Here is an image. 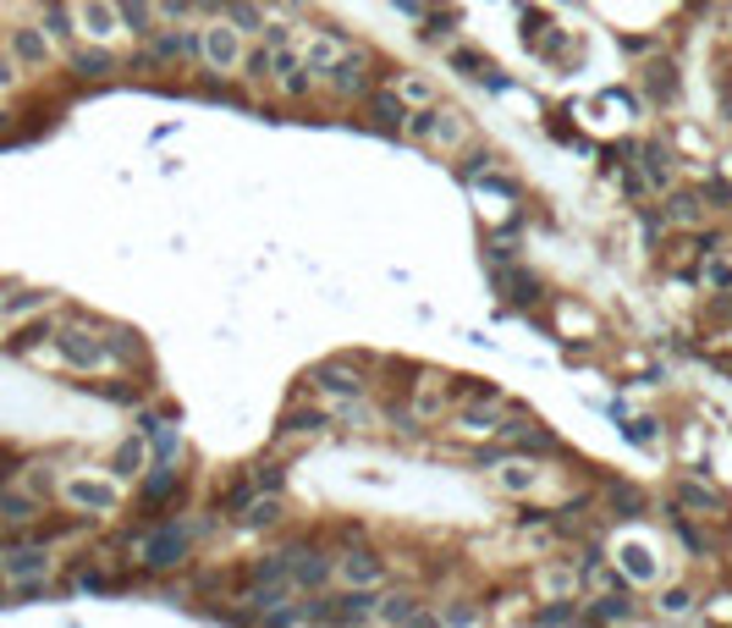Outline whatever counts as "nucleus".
<instances>
[{
	"instance_id": "obj_27",
	"label": "nucleus",
	"mask_w": 732,
	"mask_h": 628,
	"mask_svg": "<svg viewBox=\"0 0 732 628\" xmlns=\"http://www.w3.org/2000/svg\"><path fill=\"white\" fill-rule=\"evenodd\" d=\"M144 442H149L154 458L176 464V425H171V419H144Z\"/></svg>"
},
{
	"instance_id": "obj_37",
	"label": "nucleus",
	"mask_w": 732,
	"mask_h": 628,
	"mask_svg": "<svg viewBox=\"0 0 732 628\" xmlns=\"http://www.w3.org/2000/svg\"><path fill=\"white\" fill-rule=\"evenodd\" d=\"M44 304H50V293H17V298H6V314L22 320V314H39Z\"/></svg>"
},
{
	"instance_id": "obj_30",
	"label": "nucleus",
	"mask_w": 732,
	"mask_h": 628,
	"mask_svg": "<svg viewBox=\"0 0 732 628\" xmlns=\"http://www.w3.org/2000/svg\"><path fill=\"white\" fill-rule=\"evenodd\" d=\"M237 78H248V83H265V78H271V44H265V39L243 50V67H237Z\"/></svg>"
},
{
	"instance_id": "obj_25",
	"label": "nucleus",
	"mask_w": 732,
	"mask_h": 628,
	"mask_svg": "<svg viewBox=\"0 0 732 628\" xmlns=\"http://www.w3.org/2000/svg\"><path fill=\"white\" fill-rule=\"evenodd\" d=\"M221 17L243 33V39H260V28H265V11H260V0H226L221 6Z\"/></svg>"
},
{
	"instance_id": "obj_26",
	"label": "nucleus",
	"mask_w": 732,
	"mask_h": 628,
	"mask_svg": "<svg viewBox=\"0 0 732 628\" xmlns=\"http://www.w3.org/2000/svg\"><path fill=\"white\" fill-rule=\"evenodd\" d=\"M116 11H122V28H128L133 39H149V33H154V22H160L154 0H116Z\"/></svg>"
},
{
	"instance_id": "obj_43",
	"label": "nucleus",
	"mask_w": 732,
	"mask_h": 628,
	"mask_svg": "<svg viewBox=\"0 0 732 628\" xmlns=\"http://www.w3.org/2000/svg\"><path fill=\"white\" fill-rule=\"evenodd\" d=\"M50 336V325H28V331H17V342H11V353H28V347H39Z\"/></svg>"
},
{
	"instance_id": "obj_22",
	"label": "nucleus",
	"mask_w": 732,
	"mask_h": 628,
	"mask_svg": "<svg viewBox=\"0 0 732 628\" xmlns=\"http://www.w3.org/2000/svg\"><path fill=\"white\" fill-rule=\"evenodd\" d=\"M430 612L419 607V596H386V601H375V624H425Z\"/></svg>"
},
{
	"instance_id": "obj_6",
	"label": "nucleus",
	"mask_w": 732,
	"mask_h": 628,
	"mask_svg": "<svg viewBox=\"0 0 732 628\" xmlns=\"http://www.w3.org/2000/svg\"><path fill=\"white\" fill-rule=\"evenodd\" d=\"M6 50H11V61H17L22 72H44V67L55 61V44H50V33H44L39 22H11V28H6Z\"/></svg>"
},
{
	"instance_id": "obj_3",
	"label": "nucleus",
	"mask_w": 732,
	"mask_h": 628,
	"mask_svg": "<svg viewBox=\"0 0 732 628\" xmlns=\"http://www.w3.org/2000/svg\"><path fill=\"white\" fill-rule=\"evenodd\" d=\"M243 50H248V39L226 17H215V22L199 28V67H210L215 78H232L243 67Z\"/></svg>"
},
{
	"instance_id": "obj_52",
	"label": "nucleus",
	"mask_w": 732,
	"mask_h": 628,
	"mask_svg": "<svg viewBox=\"0 0 732 628\" xmlns=\"http://www.w3.org/2000/svg\"><path fill=\"white\" fill-rule=\"evenodd\" d=\"M6 128H11V117H6V111H0V133H6Z\"/></svg>"
},
{
	"instance_id": "obj_32",
	"label": "nucleus",
	"mask_w": 732,
	"mask_h": 628,
	"mask_svg": "<svg viewBox=\"0 0 732 628\" xmlns=\"http://www.w3.org/2000/svg\"><path fill=\"white\" fill-rule=\"evenodd\" d=\"M639 171H650V188L661 193V188H672V165H667V150H639Z\"/></svg>"
},
{
	"instance_id": "obj_5",
	"label": "nucleus",
	"mask_w": 732,
	"mask_h": 628,
	"mask_svg": "<svg viewBox=\"0 0 732 628\" xmlns=\"http://www.w3.org/2000/svg\"><path fill=\"white\" fill-rule=\"evenodd\" d=\"M193 535H199L193 524H160L144 546H139L144 568H149V574H171V568H182V563H187V551H193Z\"/></svg>"
},
{
	"instance_id": "obj_29",
	"label": "nucleus",
	"mask_w": 732,
	"mask_h": 628,
	"mask_svg": "<svg viewBox=\"0 0 732 628\" xmlns=\"http://www.w3.org/2000/svg\"><path fill=\"white\" fill-rule=\"evenodd\" d=\"M33 518H39V496H22V490L0 496V524H33Z\"/></svg>"
},
{
	"instance_id": "obj_18",
	"label": "nucleus",
	"mask_w": 732,
	"mask_h": 628,
	"mask_svg": "<svg viewBox=\"0 0 732 628\" xmlns=\"http://www.w3.org/2000/svg\"><path fill=\"white\" fill-rule=\"evenodd\" d=\"M67 61H72V72H78V78H89V83H100V78H111V72H116L111 44H72V50H67Z\"/></svg>"
},
{
	"instance_id": "obj_2",
	"label": "nucleus",
	"mask_w": 732,
	"mask_h": 628,
	"mask_svg": "<svg viewBox=\"0 0 732 628\" xmlns=\"http://www.w3.org/2000/svg\"><path fill=\"white\" fill-rule=\"evenodd\" d=\"M403 133L419 139V144H430V150H462V139H468L462 111H451V105H414L408 122H403Z\"/></svg>"
},
{
	"instance_id": "obj_8",
	"label": "nucleus",
	"mask_w": 732,
	"mask_h": 628,
	"mask_svg": "<svg viewBox=\"0 0 732 628\" xmlns=\"http://www.w3.org/2000/svg\"><path fill=\"white\" fill-rule=\"evenodd\" d=\"M369 72H375V55H369V50H358V44H347V50H342V61L331 67L325 89H331L336 100H353V94H364V89H369Z\"/></svg>"
},
{
	"instance_id": "obj_31",
	"label": "nucleus",
	"mask_w": 732,
	"mask_h": 628,
	"mask_svg": "<svg viewBox=\"0 0 732 628\" xmlns=\"http://www.w3.org/2000/svg\"><path fill=\"white\" fill-rule=\"evenodd\" d=\"M700 215H705V199H700V193H672V199H667V221L694 226Z\"/></svg>"
},
{
	"instance_id": "obj_47",
	"label": "nucleus",
	"mask_w": 732,
	"mask_h": 628,
	"mask_svg": "<svg viewBox=\"0 0 732 628\" xmlns=\"http://www.w3.org/2000/svg\"><path fill=\"white\" fill-rule=\"evenodd\" d=\"M254 490H282V469H260L254 474Z\"/></svg>"
},
{
	"instance_id": "obj_45",
	"label": "nucleus",
	"mask_w": 732,
	"mask_h": 628,
	"mask_svg": "<svg viewBox=\"0 0 732 628\" xmlns=\"http://www.w3.org/2000/svg\"><path fill=\"white\" fill-rule=\"evenodd\" d=\"M535 624H579V607H568V601H562V607H546Z\"/></svg>"
},
{
	"instance_id": "obj_17",
	"label": "nucleus",
	"mask_w": 732,
	"mask_h": 628,
	"mask_svg": "<svg viewBox=\"0 0 732 628\" xmlns=\"http://www.w3.org/2000/svg\"><path fill=\"white\" fill-rule=\"evenodd\" d=\"M314 392L319 397H336V403H353V397H364V375L347 369V364H319L314 369Z\"/></svg>"
},
{
	"instance_id": "obj_24",
	"label": "nucleus",
	"mask_w": 732,
	"mask_h": 628,
	"mask_svg": "<svg viewBox=\"0 0 732 628\" xmlns=\"http://www.w3.org/2000/svg\"><path fill=\"white\" fill-rule=\"evenodd\" d=\"M325 618H336V624H375V590H347L342 607H331Z\"/></svg>"
},
{
	"instance_id": "obj_20",
	"label": "nucleus",
	"mask_w": 732,
	"mask_h": 628,
	"mask_svg": "<svg viewBox=\"0 0 732 628\" xmlns=\"http://www.w3.org/2000/svg\"><path fill=\"white\" fill-rule=\"evenodd\" d=\"M369 122H375V128H386V133H403V122H408V105H403V94H392V89L369 94Z\"/></svg>"
},
{
	"instance_id": "obj_7",
	"label": "nucleus",
	"mask_w": 732,
	"mask_h": 628,
	"mask_svg": "<svg viewBox=\"0 0 732 628\" xmlns=\"http://www.w3.org/2000/svg\"><path fill=\"white\" fill-rule=\"evenodd\" d=\"M55 347H61V358H67L72 369H105V364H111V342L94 336V331H83V325L55 331Z\"/></svg>"
},
{
	"instance_id": "obj_15",
	"label": "nucleus",
	"mask_w": 732,
	"mask_h": 628,
	"mask_svg": "<svg viewBox=\"0 0 732 628\" xmlns=\"http://www.w3.org/2000/svg\"><path fill=\"white\" fill-rule=\"evenodd\" d=\"M617 574H622L628 585H655V579H661V563H655V551H650L644 540H622V546H617Z\"/></svg>"
},
{
	"instance_id": "obj_9",
	"label": "nucleus",
	"mask_w": 732,
	"mask_h": 628,
	"mask_svg": "<svg viewBox=\"0 0 732 628\" xmlns=\"http://www.w3.org/2000/svg\"><path fill=\"white\" fill-rule=\"evenodd\" d=\"M336 579H342L347 590H380V585H386V557L369 551V546H353V551L336 557Z\"/></svg>"
},
{
	"instance_id": "obj_33",
	"label": "nucleus",
	"mask_w": 732,
	"mask_h": 628,
	"mask_svg": "<svg viewBox=\"0 0 732 628\" xmlns=\"http://www.w3.org/2000/svg\"><path fill=\"white\" fill-rule=\"evenodd\" d=\"M678 496H683L689 507H700L705 518H716V513H722V496H716V490H705V485H694V479H683V485H678Z\"/></svg>"
},
{
	"instance_id": "obj_49",
	"label": "nucleus",
	"mask_w": 732,
	"mask_h": 628,
	"mask_svg": "<svg viewBox=\"0 0 732 628\" xmlns=\"http://www.w3.org/2000/svg\"><path fill=\"white\" fill-rule=\"evenodd\" d=\"M479 612L474 607H451V612H440V624H474Z\"/></svg>"
},
{
	"instance_id": "obj_1",
	"label": "nucleus",
	"mask_w": 732,
	"mask_h": 628,
	"mask_svg": "<svg viewBox=\"0 0 732 628\" xmlns=\"http://www.w3.org/2000/svg\"><path fill=\"white\" fill-rule=\"evenodd\" d=\"M50 551L39 546V540H11V546H0V579L17 590V596H44V579H50Z\"/></svg>"
},
{
	"instance_id": "obj_19",
	"label": "nucleus",
	"mask_w": 732,
	"mask_h": 628,
	"mask_svg": "<svg viewBox=\"0 0 732 628\" xmlns=\"http://www.w3.org/2000/svg\"><path fill=\"white\" fill-rule=\"evenodd\" d=\"M496 485H501V490H512V496H529V490H540V485H546V469H540L535 458H507V464L496 469Z\"/></svg>"
},
{
	"instance_id": "obj_36",
	"label": "nucleus",
	"mask_w": 732,
	"mask_h": 628,
	"mask_svg": "<svg viewBox=\"0 0 732 628\" xmlns=\"http://www.w3.org/2000/svg\"><path fill=\"white\" fill-rule=\"evenodd\" d=\"M672 529H678V540H683L694 557H711V535H705V529H694L689 518H672Z\"/></svg>"
},
{
	"instance_id": "obj_41",
	"label": "nucleus",
	"mask_w": 732,
	"mask_h": 628,
	"mask_svg": "<svg viewBox=\"0 0 732 628\" xmlns=\"http://www.w3.org/2000/svg\"><path fill=\"white\" fill-rule=\"evenodd\" d=\"M589 618H600V624H628V618H633V607H628V601L617 596V601H606V607H594Z\"/></svg>"
},
{
	"instance_id": "obj_28",
	"label": "nucleus",
	"mask_w": 732,
	"mask_h": 628,
	"mask_svg": "<svg viewBox=\"0 0 732 628\" xmlns=\"http://www.w3.org/2000/svg\"><path fill=\"white\" fill-rule=\"evenodd\" d=\"M248 579H254V585H282V590H293V563H287V551H276V557H260Z\"/></svg>"
},
{
	"instance_id": "obj_38",
	"label": "nucleus",
	"mask_w": 732,
	"mask_h": 628,
	"mask_svg": "<svg viewBox=\"0 0 732 628\" xmlns=\"http://www.w3.org/2000/svg\"><path fill=\"white\" fill-rule=\"evenodd\" d=\"M397 94H403V105H430V83L425 78H397Z\"/></svg>"
},
{
	"instance_id": "obj_44",
	"label": "nucleus",
	"mask_w": 732,
	"mask_h": 628,
	"mask_svg": "<svg viewBox=\"0 0 732 628\" xmlns=\"http://www.w3.org/2000/svg\"><path fill=\"white\" fill-rule=\"evenodd\" d=\"M17 78H22V67H17V61H11V50L0 44V94H6V89H17Z\"/></svg>"
},
{
	"instance_id": "obj_13",
	"label": "nucleus",
	"mask_w": 732,
	"mask_h": 628,
	"mask_svg": "<svg viewBox=\"0 0 732 628\" xmlns=\"http://www.w3.org/2000/svg\"><path fill=\"white\" fill-rule=\"evenodd\" d=\"M293 563V590H325L336 579V557L319 551V546H303V551H287Z\"/></svg>"
},
{
	"instance_id": "obj_4",
	"label": "nucleus",
	"mask_w": 732,
	"mask_h": 628,
	"mask_svg": "<svg viewBox=\"0 0 732 628\" xmlns=\"http://www.w3.org/2000/svg\"><path fill=\"white\" fill-rule=\"evenodd\" d=\"M61 502H67L72 513H89V518L122 513V490H116V479H94V474H72V479H61Z\"/></svg>"
},
{
	"instance_id": "obj_51",
	"label": "nucleus",
	"mask_w": 732,
	"mask_h": 628,
	"mask_svg": "<svg viewBox=\"0 0 732 628\" xmlns=\"http://www.w3.org/2000/svg\"><path fill=\"white\" fill-rule=\"evenodd\" d=\"M226 0H193V17H221Z\"/></svg>"
},
{
	"instance_id": "obj_40",
	"label": "nucleus",
	"mask_w": 732,
	"mask_h": 628,
	"mask_svg": "<svg viewBox=\"0 0 732 628\" xmlns=\"http://www.w3.org/2000/svg\"><path fill=\"white\" fill-rule=\"evenodd\" d=\"M160 22H193V0H154Z\"/></svg>"
},
{
	"instance_id": "obj_21",
	"label": "nucleus",
	"mask_w": 732,
	"mask_h": 628,
	"mask_svg": "<svg viewBox=\"0 0 732 628\" xmlns=\"http://www.w3.org/2000/svg\"><path fill=\"white\" fill-rule=\"evenodd\" d=\"M237 524H243V529H271V524H282V490H260V496L237 513Z\"/></svg>"
},
{
	"instance_id": "obj_42",
	"label": "nucleus",
	"mask_w": 732,
	"mask_h": 628,
	"mask_svg": "<svg viewBox=\"0 0 732 628\" xmlns=\"http://www.w3.org/2000/svg\"><path fill=\"white\" fill-rule=\"evenodd\" d=\"M260 39H265L271 50H282V44H293V22H265V28H260Z\"/></svg>"
},
{
	"instance_id": "obj_11",
	"label": "nucleus",
	"mask_w": 732,
	"mask_h": 628,
	"mask_svg": "<svg viewBox=\"0 0 732 628\" xmlns=\"http://www.w3.org/2000/svg\"><path fill=\"white\" fill-rule=\"evenodd\" d=\"M347 44H353V39H347L342 28H319V33L303 44V67H308V78H314V83H325V78H331V67L342 61V50H347Z\"/></svg>"
},
{
	"instance_id": "obj_39",
	"label": "nucleus",
	"mask_w": 732,
	"mask_h": 628,
	"mask_svg": "<svg viewBox=\"0 0 732 628\" xmlns=\"http://www.w3.org/2000/svg\"><path fill=\"white\" fill-rule=\"evenodd\" d=\"M689 612H694V596H689V590L661 596V618H689Z\"/></svg>"
},
{
	"instance_id": "obj_10",
	"label": "nucleus",
	"mask_w": 732,
	"mask_h": 628,
	"mask_svg": "<svg viewBox=\"0 0 732 628\" xmlns=\"http://www.w3.org/2000/svg\"><path fill=\"white\" fill-rule=\"evenodd\" d=\"M271 83H276V94H282V100H303V94L314 89V78H308V67H303V50H297V44L271 50Z\"/></svg>"
},
{
	"instance_id": "obj_35",
	"label": "nucleus",
	"mask_w": 732,
	"mask_h": 628,
	"mask_svg": "<svg viewBox=\"0 0 732 628\" xmlns=\"http://www.w3.org/2000/svg\"><path fill=\"white\" fill-rule=\"evenodd\" d=\"M171 490H176V469L160 458V464H154V474L144 479V496H149V502H160V496H171Z\"/></svg>"
},
{
	"instance_id": "obj_46",
	"label": "nucleus",
	"mask_w": 732,
	"mask_h": 628,
	"mask_svg": "<svg viewBox=\"0 0 732 628\" xmlns=\"http://www.w3.org/2000/svg\"><path fill=\"white\" fill-rule=\"evenodd\" d=\"M419 33H430V39H446V33H451V17H446V11H436V17H430V22H425Z\"/></svg>"
},
{
	"instance_id": "obj_16",
	"label": "nucleus",
	"mask_w": 732,
	"mask_h": 628,
	"mask_svg": "<svg viewBox=\"0 0 732 628\" xmlns=\"http://www.w3.org/2000/svg\"><path fill=\"white\" fill-rule=\"evenodd\" d=\"M39 28L50 33L55 50H72L78 33H83V28H78V11H72L67 0H39Z\"/></svg>"
},
{
	"instance_id": "obj_14",
	"label": "nucleus",
	"mask_w": 732,
	"mask_h": 628,
	"mask_svg": "<svg viewBox=\"0 0 732 628\" xmlns=\"http://www.w3.org/2000/svg\"><path fill=\"white\" fill-rule=\"evenodd\" d=\"M474 403H479V408H462V414H457V431H462V436H496V431H507V414H501V397H496V392L479 386Z\"/></svg>"
},
{
	"instance_id": "obj_34",
	"label": "nucleus",
	"mask_w": 732,
	"mask_h": 628,
	"mask_svg": "<svg viewBox=\"0 0 732 628\" xmlns=\"http://www.w3.org/2000/svg\"><path fill=\"white\" fill-rule=\"evenodd\" d=\"M705 282H711L716 293H732V254L711 249V260H705Z\"/></svg>"
},
{
	"instance_id": "obj_48",
	"label": "nucleus",
	"mask_w": 732,
	"mask_h": 628,
	"mask_svg": "<svg viewBox=\"0 0 732 628\" xmlns=\"http://www.w3.org/2000/svg\"><path fill=\"white\" fill-rule=\"evenodd\" d=\"M628 436H633V442H655V419H633Z\"/></svg>"
},
{
	"instance_id": "obj_50",
	"label": "nucleus",
	"mask_w": 732,
	"mask_h": 628,
	"mask_svg": "<svg viewBox=\"0 0 732 628\" xmlns=\"http://www.w3.org/2000/svg\"><path fill=\"white\" fill-rule=\"evenodd\" d=\"M546 590H573V574H557V568H551V574H546Z\"/></svg>"
},
{
	"instance_id": "obj_23",
	"label": "nucleus",
	"mask_w": 732,
	"mask_h": 628,
	"mask_svg": "<svg viewBox=\"0 0 732 628\" xmlns=\"http://www.w3.org/2000/svg\"><path fill=\"white\" fill-rule=\"evenodd\" d=\"M149 469V442L144 436H128L122 447H116V458H111V474L116 479H139Z\"/></svg>"
},
{
	"instance_id": "obj_12",
	"label": "nucleus",
	"mask_w": 732,
	"mask_h": 628,
	"mask_svg": "<svg viewBox=\"0 0 732 628\" xmlns=\"http://www.w3.org/2000/svg\"><path fill=\"white\" fill-rule=\"evenodd\" d=\"M78 28H83L94 44H116V39L128 33L116 0H78Z\"/></svg>"
}]
</instances>
